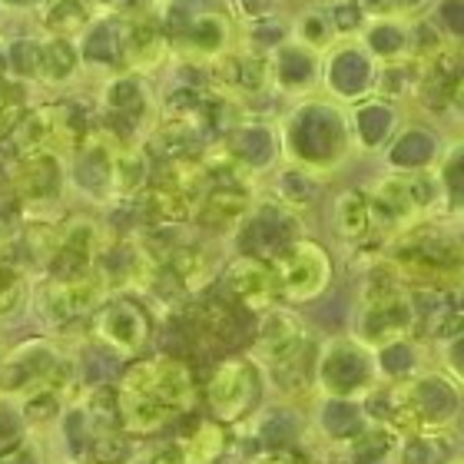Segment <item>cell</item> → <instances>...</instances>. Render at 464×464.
<instances>
[{
  "label": "cell",
  "instance_id": "cell-1",
  "mask_svg": "<svg viewBox=\"0 0 464 464\" xmlns=\"http://www.w3.org/2000/svg\"><path fill=\"white\" fill-rule=\"evenodd\" d=\"M193 405V372L173 355L140 358L116 382V421L123 435L150 438L173 425Z\"/></svg>",
  "mask_w": 464,
  "mask_h": 464
},
{
  "label": "cell",
  "instance_id": "cell-2",
  "mask_svg": "<svg viewBox=\"0 0 464 464\" xmlns=\"http://www.w3.org/2000/svg\"><path fill=\"white\" fill-rule=\"evenodd\" d=\"M53 385H80L77 362L53 342H24L0 358V401L17 408L24 398Z\"/></svg>",
  "mask_w": 464,
  "mask_h": 464
},
{
  "label": "cell",
  "instance_id": "cell-3",
  "mask_svg": "<svg viewBox=\"0 0 464 464\" xmlns=\"http://www.w3.org/2000/svg\"><path fill=\"white\" fill-rule=\"evenodd\" d=\"M272 272L279 282V299L302 305V302H315L325 295L335 276V262L322 242L299 236L272 259Z\"/></svg>",
  "mask_w": 464,
  "mask_h": 464
},
{
  "label": "cell",
  "instance_id": "cell-4",
  "mask_svg": "<svg viewBox=\"0 0 464 464\" xmlns=\"http://www.w3.org/2000/svg\"><path fill=\"white\" fill-rule=\"evenodd\" d=\"M305 345H309V325H305V319L276 305V309L262 315L249 358L269 378H282L285 372L302 365Z\"/></svg>",
  "mask_w": 464,
  "mask_h": 464
},
{
  "label": "cell",
  "instance_id": "cell-5",
  "mask_svg": "<svg viewBox=\"0 0 464 464\" xmlns=\"http://www.w3.org/2000/svg\"><path fill=\"white\" fill-rule=\"evenodd\" d=\"M259 395V365L252 358H226L219 362L206 385V401L216 421L236 425L249 415Z\"/></svg>",
  "mask_w": 464,
  "mask_h": 464
},
{
  "label": "cell",
  "instance_id": "cell-6",
  "mask_svg": "<svg viewBox=\"0 0 464 464\" xmlns=\"http://www.w3.org/2000/svg\"><path fill=\"white\" fill-rule=\"evenodd\" d=\"M93 339L107 345L116 358H136L150 342V319L130 299H110L93 315Z\"/></svg>",
  "mask_w": 464,
  "mask_h": 464
},
{
  "label": "cell",
  "instance_id": "cell-7",
  "mask_svg": "<svg viewBox=\"0 0 464 464\" xmlns=\"http://www.w3.org/2000/svg\"><path fill=\"white\" fill-rule=\"evenodd\" d=\"M223 279L232 295L256 312H269L279 302V282H276L272 262H262L256 256H236L226 266Z\"/></svg>",
  "mask_w": 464,
  "mask_h": 464
},
{
  "label": "cell",
  "instance_id": "cell-8",
  "mask_svg": "<svg viewBox=\"0 0 464 464\" xmlns=\"http://www.w3.org/2000/svg\"><path fill=\"white\" fill-rule=\"evenodd\" d=\"M332 232L342 242H365L368 232H378L365 189H342L332 199Z\"/></svg>",
  "mask_w": 464,
  "mask_h": 464
},
{
  "label": "cell",
  "instance_id": "cell-9",
  "mask_svg": "<svg viewBox=\"0 0 464 464\" xmlns=\"http://www.w3.org/2000/svg\"><path fill=\"white\" fill-rule=\"evenodd\" d=\"M179 455L183 464H219L226 455V428L223 421H203L193 435L179 441Z\"/></svg>",
  "mask_w": 464,
  "mask_h": 464
},
{
  "label": "cell",
  "instance_id": "cell-10",
  "mask_svg": "<svg viewBox=\"0 0 464 464\" xmlns=\"http://www.w3.org/2000/svg\"><path fill=\"white\" fill-rule=\"evenodd\" d=\"M0 464H50L40 431H24L10 448L0 451Z\"/></svg>",
  "mask_w": 464,
  "mask_h": 464
},
{
  "label": "cell",
  "instance_id": "cell-11",
  "mask_svg": "<svg viewBox=\"0 0 464 464\" xmlns=\"http://www.w3.org/2000/svg\"><path fill=\"white\" fill-rule=\"evenodd\" d=\"M130 464H183V455H179V441H176V445H153V448H146L143 455H136Z\"/></svg>",
  "mask_w": 464,
  "mask_h": 464
},
{
  "label": "cell",
  "instance_id": "cell-12",
  "mask_svg": "<svg viewBox=\"0 0 464 464\" xmlns=\"http://www.w3.org/2000/svg\"><path fill=\"white\" fill-rule=\"evenodd\" d=\"M445 110H448V116L455 120V126H461V130H464V73H461V80H458L455 87H451V93H448Z\"/></svg>",
  "mask_w": 464,
  "mask_h": 464
},
{
  "label": "cell",
  "instance_id": "cell-13",
  "mask_svg": "<svg viewBox=\"0 0 464 464\" xmlns=\"http://www.w3.org/2000/svg\"><path fill=\"white\" fill-rule=\"evenodd\" d=\"M17 116H20V107L17 103H10L7 93L0 90V133L14 130V126H17Z\"/></svg>",
  "mask_w": 464,
  "mask_h": 464
},
{
  "label": "cell",
  "instance_id": "cell-14",
  "mask_svg": "<svg viewBox=\"0 0 464 464\" xmlns=\"http://www.w3.org/2000/svg\"><path fill=\"white\" fill-rule=\"evenodd\" d=\"M100 464H103V461H100Z\"/></svg>",
  "mask_w": 464,
  "mask_h": 464
}]
</instances>
